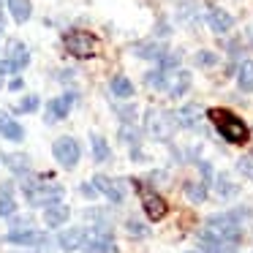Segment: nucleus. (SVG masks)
Masks as SVG:
<instances>
[{
	"label": "nucleus",
	"instance_id": "1",
	"mask_svg": "<svg viewBox=\"0 0 253 253\" xmlns=\"http://www.w3.org/2000/svg\"><path fill=\"white\" fill-rule=\"evenodd\" d=\"M251 218V210L248 207H234L229 212L220 215H210L207 218V231L215 234L223 242H240V223Z\"/></svg>",
	"mask_w": 253,
	"mask_h": 253
},
{
	"label": "nucleus",
	"instance_id": "2",
	"mask_svg": "<svg viewBox=\"0 0 253 253\" xmlns=\"http://www.w3.org/2000/svg\"><path fill=\"white\" fill-rule=\"evenodd\" d=\"M22 191L25 196H28V202L33 204V207H52V204H60L63 199V188L60 185H44V180H39V177H28V180L22 182Z\"/></svg>",
	"mask_w": 253,
	"mask_h": 253
},
{
	"label": "nucleus",
	"instance_id": "3",
	"mask_svg": "<svg viewBox=\"0 0 253 253\" xmlns=\"http://www.w3.org/2000/svg\"><path fill=\"white\" fill-rule=\"evenodd\" d=\"M210 120L215 123L218 133L226 139V142L242 144V142L248 139V126L240 120V117L229 115V112H223V109H210Z\"/></svg>",
	"mask_w": 253,
	"mask_h": 253
},
{
	"label": "nucleus",
	"instance_id": "4",
	"mask_svg": "<svg viewBox=\"0 0 253 253\" xmlns=\"http://www.w3.org/2000/svg\"><path fill=\"white\" fill-rule=\"evenodd\" d=\"M63 44H66V52L74 57H93L95 52H98V41H95V36L84 33V30H74V33H68L66 39H63Z\"/></svg>",
	"mask_w": 253,
	"mask_h": 253
},
{
	"label": "nucleus",
	"instance_id": "5",
	"mask_svg": "<svg viewBox=\"0 0 253 253\" xmlns=\"http://www.w3.org/2000/svg\"><path fill=\"white\" fill-rule=\"evenodd\" d=\"M177 120L174 115H169V112H161V109H150L147 112V133L153 139H161V142H166V139L171 136V131H174Z\"/></svg>",
	"mask_w": 253,
	"mask_h": 253
},
{
	"label": "nucleus",
	"instance_id": "6",
	"mask_svg": "<svg viewBox=\"0 0 253 253\" xmlns=\"http://www.w3.org/2000/svg\"><path fill=\"white\" fill-rule=\"evenodd\" d=\"M52 155H55V161L60 166H66V169H71V166L79 164V155H82V150H79L77 139L71 136H60L55 144H52Z\"/></svg>",
	"mask_w": 253,
	"mask_h": 253
},
{
	"label": "nucleus",
	"instance_id": "7",
	"mask_svg": "<svg viewBox=\"0 0 253 253\" xmlns=\"http://www.w3.org/2000/svg\"><path fill=\"white\" fill-rule=\"evenodd\" d=\"M84 251L87 253H117V245L112 240V234L106 229L90 231L87 240H84Z\"/></svg>",
	"mask_w": 253,
	"mask_h": 253
},
{
	"label": "nucleus",
	"instance_id": "8",
	"mask_svg": "<svg viewBox=\"0 0 253 253\" xmlns=\"http://www.w3.org/2000/svg\"><path fill=\"white\" fill-rule=\"evenodd\" d=\"M93 185L98 188V193H104L109 202H123L126 199V182L123 180H112L106 174H95Z\"/></svg>",
	"mask_w": 253,
	"mask_h": 253
},
{
	"label": "nucleus",
	"instance_id": "9",
	"mask_svg": "<svg viewBox=\"0 0 253 253\" xmlns=\"http://www.w3.org/2000/svg\"><path fill=\"white\" fill-rule=\"evenodd\" d=\"M139 193H142V207H144V212H147V218H153V220H161L166 215V202L158 196L155 191H150V188H139Z\"/></svg>",
	"mask_w": 253,
	"mask_h": 253
},
{
	"label": "nucleus",
	"instance_id": "10",
	"mask_svg": "<svg viewBox=\"0 0 253 253\" xmlns=\"http://www.w3.org/2000/svg\"><path fill=\"white\" fill-rule=\"evenodd\" d=\"M71 106H74V93H66V95H60V98H52L49 104H46V112H44L46 123L63 120V117L71 112Z\"/></svg>",
	"mask_w": 253,
	"mask_h": 253
},
{
	"label": "nucleus",
	"instance_id": "11",
	"mask_svg": "<svg viewBox=\"0 0 253 253\" xmlns=\"http://www.w3.org/2000/svg\"><path fill=\"white\" fill-rule=\"evenodd\" d=\"M6 60L11 63L14 71H22V68L30 63V52H28V46H25L19 39H11V41H8V46H6Z\"/></svg>",
	"mask_w": 253,
	"mask_h": 253
},
{
	"label": "nucleus",
	"instance_id": "12",
	"mask_svg": "<svg viewBox=\"0 0 253 253\" xmlns=\"http://www.w3.org/2000/svg\"><path fill=\"white\" fill-rule=\"evenodd\" d=\"M87 234L90 231H84L82 226H71V229H66L60 234V248L66 253H71V251H79V248H84V240H87Z\"/></svg>",
	"mask_w": 253,
	"mask_h": 253
},
{
	"label": "nucleus",
	"instance_id": "13",
	"mask_svg": "<svg viewBox=\"0 0 253 253\" xmlns=\"http://www.w3.org/2000/svg\"><path fill=\"white\" fill-rule=\"evenodd\" d=\"M68 218H71V210H68L66 204H52V207L44 210V223L49 226V229H57V226H63Z\"/></svg>",
	"mask_w": 253,
	"mask_h": 253
},
{
	"label": "nucleus",
	"instance_id": "14",
	"mask_svg": "<svg viewBox=\"0 0 253 253\" xmlns=\"http://www.w3.org/2000/svg\"><path fill=\"white\" fill-rule=\"evenodd\" d=\"M207 22H210V28H212L215 33H229L231 25H234V19H231V14H226L223 8H210Z\"/></svg>",
	"mask_w": 253,
	"mask_h": 253
},
{
	"label": "nucleus",
	"instance_id": "15",
	"mask_svg": "<svg viewBox=\"0 0 253 253\" xmlns=\"http://www.w3.org/2000/svg\"><path fill=\"white\" fill-rule=\"evenodd\" d=\"M133 52H136L139 57H144V60H164L166 46L161 44V41H142V44L133 46Z\"/></svg>",
	"mask_w": 253,
	"mask_h": 253
},
{
	"label": "nucleus",
	"instance_id": "16",
	"mask_svg": "<svg viewBox=\"0 0 253 253\" xmlns=\"http://www.w3.org/2000/svg\"><path fill=\"white\" fill-rule=\"evenodd\" d=\"M17 210V199H14V185L3 182L0 185V218H11Z\"/></svg>",
	"mask_w": 253,
	"mask_h": 253
},
{
	"label": "nucleus",
	"instance_id": "17",
	"mask_svg": "<svg viewBox=\"0 0 253 253\" xmlns=\"http://www.w3.org/2000/svg\"><path fill=\"white\" fill-rule=\"evenodd\" d=\"M6 240L14 242V245H41V242H44V234L36 231V229H25V231H8Z\"/></svg>",
	"mask_w": 253,
	"mask_h": 253
},
{
	"label": "nucleus",
	"instance_id": "18",
	"mask_svg": "<svg viewBox=\"0 0 253 253\" xmlns=\"http://www.w3.org/2000/svg\"><path fill=\"white\" fill-rule=\"evenodd\" d=\"M199 117H202V106L188 104V106H182V109L174 115V120H177V126H182V128H193L199 123Z\"/></svg>",
	"mask_w": 253,
	"mask_h": 253
},
{
	"label": "nucleus",
	"instance_id": "19",
	"mask_svg": "<svg viewBox=\"0 0 253 253\" xmlns=\"http://www.w3.org/2000/svg\"><path fill=\"white\" fill-rule=\"evenodd\" d=\"M188 87H191V74H188V71H177L174 77H171V82H169V87H166V90H169L171 98H180Z\"/></svg>",
	"mask_w": 253,
	"mask_h": 253
},
{
	"label": "nucleus",
	"instance_id": "20",
	"mask_svg": "<svg viewBox=\"0 0 253 253\" xmlns=\"http://www.w3.org/2000/svg\"><path fill=\"white\" fill-rule=\"evenodd\" d=\"M0 133L6 139H11V142H22V126L19 123H14L11 117H6V115H0Z\"/></svg>",
	"mask_w": 253,
	"mask_h": 253
},
{
	"label": "nucleus",
	"instance_id": "21",
	"mask_svg": "<svg viewBox=\"0 0 253 253\" xmlns=\"http://www.w3.org/2000/svg\"><path fill=\"white\" fill-rule=\"evenodd\" d=\"M237 84L242 93H253V60H245L237 71Z\"/></svg>",
	"mask_w": 253,
	"mask_h": 253
},
{
	"label": "nucleus",
	"instance_id": "22",
	"mask_svg": "<svg viewBox=\"0 0 253 253\" xmlns=\"http://www.w3.org/2000/svg\"><path fill=\"white\" fill-rule=\"evenodd\" d=\"M3 161H6V166L14 174H28V169H30L28 155H22V153H8V155H3Z\"/></svg>",
	"mask_w": 253,
	"mask_h": 253
},
{
	"label": "nucleus",
	"instance_id": "23",
	"mask_svg": "<svg viewBox=\"0 0 253 253\" xmlns=\"http://www.w3.org/2000/svg\"><path fill=\"white\" fill-rule=\"evenodd\" d=\"M8 11L17 22H28L30 14H33V6H30V0H8Z\"/></svg>",
	"mask_w": 253,
	"mask_h": 253
},
{
	"label": "nucleus",
	"instance_id": "24",
	"mask_svg": "<svg viewBox=\"0 0 253 253\" xmlns=\"http://www.w3.org/2000/svg\"><path fill=\"white\" fill-rule=\"evenodd\" d=\"M139 139H142L139 128H136V126H131V123H123V128H120V142L136 150V147H139Z\"/></svg>",
	"mask_w": 253,
	"mask_h": 253
},
{
	"label": "nucleus",
	"instance_id": "25",
	"mask_svg": "<svg viewBox=\"0 0 253 253\" xmlns=\"http://www.w3.org/2000/svg\"><path fill=\"white\" fill-rule=\"evenodd\" d=\"M215 191H218L220 199H231V196H237V191H240V188H237L226 174H218V177H215Z\"/></svg>",
	"mask_w": 253,
	"mask_h": 253
},
{
	"label": "nucleus",
	"instance_id": "26",
	"mask_svg": "<svg viewBox=\"0 0 253 253\" xmlns=\"http://www.w3.org/2000/svg\"><path fill=\"white\" fill-rule=\"evenodd\" d=\"M112 93H115L117 98H131V95H133V84H131V79H126V77H115V79H112Z\"/></svg>",
	"mask_w": 253,
	"mask_h": 253
},
{
	"label": "nucleus",
	"instance_id": "27",
	"mask_svg": "<svg viewBox=\"0 0 253 253\" xmlns=\"http://www.w3.org/2000/svg\"><path fill=\"white\" fill-rule=\"evenodd\" d=\"M185 196L191 199L193 204H202L207 199V185L204 182H188L185 185Z\"/></svg>",
	"mask_w": 253,
	"mask_h": 253
},
{
	"label": "nucleus",
	"instance_id": "28",
	"mask_svg": "<svg viewBox=\"0 0 253 253\" xmlns=\"http://www.w3.org/2000/svg\"><path fill=\"white\" fill-rule=\"evenodd\" d=\"M93 158L98 161V164H104V161L109 158V144H106V139L98 136V133H93Z\"/></svg>",
	"mask_w": 253,
	"mask_h": 253
},
{
	"label": "nucleus",
	"instance_id": "29",
	"mask_svg": "<svg viewBox=\"0 0 253 253\" xmlns=\"http://www.w3.org/2000/svg\"><path fill=\"white\" fill-rule=\"evenodd\" d=\"M147 87H153V90H166V87H169V79H166V71H164V68L147 74Z\"/></svg>",
	"mask_w": 253,
	"mask_h": 253
},
{
	"label": "nucleus",
	"instance_id": "30",
	"mask_svg": "<svg viewBox=\"0 0 253 253\" xmlns=\"http://www.w3.org/2000/svg\"><path fill=\"white\" fill-rule=\"evenodd\" d=\"M126 229H128V237H133V240H144V237H147V226L133 220V218L126 223Z\"/></svg>",
	"mask_w": 253,
	"mask_h": 253
},
{
	"label": "nucleus",
	"instance_id": "31",
	"mask_svg": "<svg viewBox=\"0 0 253 253\" xmlns=\"http://www.w3.org/2000/svg\"><path fill=\"white\" fill-rule=\"evenodd\" d=\"M39 109V95H28V98H22L17 104V112H22V115H28V112H36Z\"/></svg>",
	"mask_w": 253,
	"mask_h": 253
},
{
	"label": "nucleus",
	"instance_id": "32",
	"mask_svg": "<svg viewBox=\"0 0 253 253\" xmlns=\"http://www.w3.org/2000/svg\"><path fill=\"white\" fill-rule=\"evenodd\" d=\"M237 169H240V174H245L248 180H253V155H245V158L237 161Z\"/></svg>",
	"mask_w": 253,
	"mask_h": 253
},
{
	"label": "nucleus",
	"instance_id": "33",
	"mask_svg": "<svg viewBox=\"0 0 253 253\" xmlns=\"http://www.w3.org/2000/svg\"><path fill=\"white\" fill-rule=\"evenodd\" d=\"M215 63H218V57L212 52H199L196 55V66H215Z\"/></svg>",
	"mask_w": 253,
	"mask_h": 253
},
{
	"label": "nucleus",
	"instance_id": "34",
	"mask_svg": "<svg viewBox=\"0 0 253 253\" xmlns=\"http://www.w3.org/2000/svg\"><path fill=\"white\" fill-rule=\"evenodd\" d=\"M174 66H180V55H177V52H174V55H164V60H161V68L166 71V68H174Z\"/></svg>",
	"mask_w": 253,
	"mask_h": 253
},
{
	"label": "nucleus",
	"instance_id": "35",
	"mask_svg": "<svg viewBox=\"0 0 253 253\" xmlns=\"http://www.w3.org/2000/svg\"><path fill=\"white\" fill-rule=\"evenodd\" d=\"M79 193H82L84 199H93L95 193H98V188H95L93 182H82V188H79Z\"/></svg>",
	"mask_w": 253,
	"mask_h": 253
},
{
	"label": "nucleus",
	"instance_id": "36",
	"mask_svg": "<svg viewBox=\"0 0 253 253\" xmlns=\"http://www.w3.org/2000/svg\"><path fill=\"white\" fill-rule=\"evenodd\" d=\"M199 171H202L204 180H212V169H210V164H199Z\"/></svg>",
	"mask_w": 253,
	"mask_h": 253
},
{
	"label": "nucleus",
	"instance_id": "37",
	"mask_svg": "<svg viewBox=\"0 0 253 253\" xmlns=\"http://www.w3.org/2000/svg\"><path fill=\"white\" fill-rule=\"evenodd\" d=\"M8 87H11V90H19V87H22V79H11V84H8Z\"/></svg>",
	"mask_w": 253,
	"mask_h": 253
},
{
	"label": "nucleus",
	"instance_id": "38",
	"mask_svg": "<svg viewBox=\"0 0 253 253\" xmlns=\"http://www.w3.org/2000/svg\"><path fill=\"white\" fill-rule=\"evenodd\" d=\"M3 30H6V25H3V14H0V36H3Z\"/></svg>",
	"mask_w": 253,
	"mask_h": 253
}]
</instances>
